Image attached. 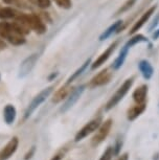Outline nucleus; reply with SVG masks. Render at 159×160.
Returning <instances> with one entry per match:
<instances>
[{
	"mask_svg": "<svg viewBox=\"0 0 159 160\" xmlns=\"http://www.w3.org/2000/svg\"><path fill=\"white\" fill-rule=\"evenodd\" d=\"M3 48H5V44H4V42L0 39V50L1 49H3Z\"/></svg>",
	"mask_w": 159,
	"mask_h": 160,
	"instance_id": "2f4dec72",
	"label": "nucleus"
},
{
	"mask_svg": "<svg viewBox=\"0 0 159 160\" xmlns=\"http://www.w3.org/2000/svg\"><path fill=\"white\" fill-rule=\"evenodd\" d=\"M12 28V24L8 22H0V38L2 39H7L8 34H10Z\"/></svg>",
	"mask_w": 159,
	"mask_h": 160,
	"instance_id": "5701e85b",
	"label": "nucleus"
},
{
	"mask_svg": "<svg viewBox=\"0 0 159 160\" xmlns=\"http://www.w3.org/2000/svg\"><path fill=\"white\" fill-rule=\"evenodd\" d=\"M153 38H154L155 40H156V39H158V38H159V28L157 29V31H155L154 35H153Z\"/></svg>",
	"mask_w": 159,
	"mask_h": 160,
	"instance_id": "c756f323",
	"label": "nucleus"
},
{
	"mask_svg": "<svg viewBox=\"0 0 159 160\" xmlns=\"http://www.w3.org/2000/svg\"><path fill=\"white\" fill-rule=\"evenodd\" d=\"M27 20H28V24L29 28L32 31H35L38 35H43L46 32L47 28L45 25L44 21L41 19L40 16L35 14H29L27 15Z\"/></svg>",
	"mask_w": 159,
	"mask_h": 160,
	"instance_id": "20e7f679",
	"label": "nucleus"
},
{
	"mask_svg": "<svg viewBox=\"0 0 159 160\" xmlns=\"http://www.w3.org/2000/svg\"><path fill=\"white\" fill-rule=\"evenodd\" d=\"M90 64H91V59H88L85 63H84V64H83L82 66H81V67H80L79 69H77V70L76 72H74V73H73L72 75H71V77H70L69 78H68V81H67V85H69L70 83H72L73 81H76L77 78H79L80 75L82 74L83 72L86 70L87 67H88V66H89Z\"/></svg>",
	"mask_w": 159,
	"mask_h": 160,
	"instance_id": "aec40b11",
	"label": "nucleus"
},
{
	"mask_svg": "<svg viewBox=\"0 0 159 160\" xmlns=\"http://www.w3.org/2000/svg\"><path fill=\"white\" fill-rule=\"evenodd\" d=\"M142 42H148V39H147L143 35H140V34H137V35H134L133 37L129 39V41L127 42L126 46L128 48H130L134 45L138 44V43H142Z\"/></svg>",
	"mask_w": 159,
	"mask_h": 160,
	"instance_id": "412c9836",
	"label": "nucleus"
},
{
	"mask_svg": "<svg viewBox=\"0 0 159 160\" xmlns=\"http://www.w3.org/2000/svg\"><path fill=\"white\" fill-rule=\"evenodd\" d=\"M38 59H39L38 53H32V55L23 60V62L21 63L19 68V78H25L26 75L31 73V71L35 67Z\"/></svg>",
	"mask_w": 159,
	"mask_h": 160,
	"instance_id": "7ed1b4c3",
	"label": "nucleus"
},
{
	"mask_svg": "<svg viewBox=\"0 0 159 160\" xmlns=\"http://www.w3.org/2000/svg\"><path fill=\"white\" fill-rule=\"evenodd\" d=\"M2 1H3L5 4H13L15 0H2Z\"/></svg>",
	"mask_w": 159,
	"mask_h": 160,
	"instance_id": "7c9ffc66",
	"label": "nucleus"
},
{
	"mask_svg": "<svg viewBox=\"0 0 159 160\" xmlns=\"http://www.w3.org/2000/svg\"><path fill=\"white\" fill-rule=\"evenodd\" d=\"M111 72H109L108 69H104L100 73H97L95 77L90 81V86L91 87H97V86H103L105 84L109 83L111 80Z\"/></svg>",
	"mask_w": 159,
	"mask_h": 160,
	"instance_id": "9d476101",
	"label": "nucleus"
},
{
	"mask_svg": "<svg viewBox=\"0 0 159 160\" xmlns=\"http://www.w3.org/2000/svg\"><path fill=\"white\" fill-rule=\"evenodd\" d=\"M122 22H124L122 20H117L116 22H114L113 24H111L109 28H108L106 31H105L103 34L100 36V40L104 41L105 39H108V38L110 37V36H112L113 34H115V32H121V29L122 28Z\"/></svg>",
	"mask_w": 159,
	"mask_h": 160,
	"instance_id": "f8f14e48",
	"label": "nucleus"
},
{
	"mask_svg": "<svg viewBox=\"0 0 159 160\" xmlns=\"http://www.w3.org/2000/svg\"><path fill=\"white\" fill-rule=\"evenodd\" d=\"M63 157H64V154H63V153H59V154H56V155L52 158V160H61Z\"/></svg>",
	"mask_w": 159,
	"mask_h": 160,
	"instance_id": "cd10ccee",
	"label": "nucleus"
},
{
	"mask_svg": "<svg viewBox=\"0 0 159 160\" xmlns=\"http://www.w3.org/2000/svg\"><path fill=\"white\" fill-rule=\"evenodd\" d=\"M128 51H129V48L125 45V46L122 47V49L121 50V52H119L118 57L116 58L114 63H113V65H112L113 69H118L122 67V64L125 63L126 58H127V56H128Z\"/></svg>",
	"mask_w": 159,
	"mask_h": 160,
	"instance_id": "a211bd4d",
	"label": "nucleus"
},
{
	"mask_svg": "<svg viewBox=\"0 0 159 160\" xmlns=\"http://www.w3.org/2000/svg\"><path fill=\"white\" fill-rule=\"evenodd\" d=\"M116 160H128V154L126 153V154H124V155L119 156Z\"/></svg>",
	"mask_w": 159,
	"mask_h": 160,
	"instance_id": "c85d7f7f",
	"label": "nucleus"
},
{
	"mask_svg": "<svg viewBox=\"0 0 159 160\" xmlns=\"http://www.w3.org/2000/svg\"><path fill=\"white\" fill-rule=\"evenodd\" d=\"M146 109V104H137L136 106H133L132 108L128 110V119L134 120L137 116L140 115Z\"/></svg>",
	"mask_w": 159,
	"mask_h": 160,
	"instance_id": "dca6fc26",
	"label": "nucleus"
},
{
	"mask_svg": "<svg viewBox=\"0 0 159 160\" xmlns=\"http://www.w3.org/2000/svg\"><path fill=\"white\" fill-rule=\"evenodd\" d=\"M117 44H118V41H115L114 43H112L109 47L107 48L106 50L104 51L103 53H102L100 57H98L97 60H95V62L91 65V69H92V70H94V69H97V68L100 67V66H102L105 62L107 61L108 59L110 58V56L112 55L113 51L115 50V48H116V46H117Z\"/></svg>",
	"mask_w": 159,
	"mask_h": 160,
	"instance_id": "1a4fd4ad",
	"label": "nucleus"
},
{
	"mask_svg": "<svg viewBox=\"0 0 159 160\" xmlns=\"http://www.w3.org/2000/svg\"><path fill=\"white\" fill-rule=\"evenodd\" d=\"M56 2V4L59 8H64V10H69L72 7V2L71 0H53Z\"/></svg>",
	"mask_w": 159,
	"mask_h": 160,
	"instance_id": "393cba45",
	"label": "nucleus"
},
{
	"mask_svg": "<svg viewBox=\"0 0 159 160\" xmlns=\"http://www.w3.org/2000/svg\"><path fill=\"white\" fill-rule=\"evenodd\" d=\"M84 89H85V86L82 85L80 87H77V89H74L72 93L69 95V98H68V99L66 101V102L64 104V106H63L62 108V111L63 112H66L68 109H70L72 106L76 104V102H77V99L80 98V96L82 95V93L84 92Z\"/></svg>",
	"mask_w": 159,
	"mask_h": 160,
	"instance_id": "9b49d317",
	"label": "nucleus"
},
{
	"mask_svg": "<svg viewBox=\"0 0 159 160\" xmlns=\"http://www.w3.org/2000/svg\"><path fill=\"white\" fill-rule=\"evenodd\" d=\"M155 10H156V5H153V7L148 8V10H147L145 13L142 15V16H140L139 19L134 23V25L132 26L131 29H130V32H129V35H134L135 32H138L139 29L142 28L147 22H148L149 19L151 18V16H152L153 14H154Z\"/></svg>",
	"mask_w": 159,
	"mask_h": 160,
	"instance_id": "0eeeda50",
	"label": "nucleus"
},
{
	"mask_svg": "<svg viewBox=\"0 0 159 160\" xmlns=\"http://www.w3.org/2000/svg\"><path fill=\"white\" fill-rule=\"evenodd\" d=\"M71 92V87L69 85L66 84L65 86H63L62 88H60L58 91L56 92V94L53 95V98H52V102H60L61 101H63L64 98H67L69 95V93Z\"/></svg>",
	"mask_w": 159,
	"mask_h": 160,
	"instance_id": "2eb2a0df",
	"label": "nucleus"
},
{
	"mask_svg": "<svg viewBox=\"0 0 159 160\" xmlns=\"http://www.w3.org/2000/svg\"><path fill=\"white\" fill-rule=\"evenodd\" d=\"M113 153H114V151H113L112 148H108V149L105 151V153L103 154V156L101 157L100 160H111L113 156Z\"/></svg>",
	"mask_w": 159,
	"mask_h": 160,
	"instance_id": "a878e982",
	"label": "nucleus"
},
{
	"mask_svg": "<svg viewBox=\"0 0 159 160\" xmlns=\"http://www.w3.org/2000/svg\"><path fill=\"white\" fill-rule=\"evenodd\" d=\"M111 127H112V120L111 119H108L105 122H103V125L98 128V131L97 132V134L92 138V140H91L92 146H97V144H100L102 141L108 136V134H109V132L111 130Z\"/></svg>",
	"mask_w": 159,
	"mask_h": 160,
	"instance_id": "39448f33",
	"label": "nucleus"
},
{
	"mask_svg": "<svg viewBox=\"0 0 159 160\" xmlns=\"http://www.w3.org/2000/svg\"><path fill=\"white\" fill-rule=\"evenodd\" d=\"M147 93H148V87L146 85L140 86L133 92V99L137 104H143L146 101Z\"/></svg>",
	"mask_w": 159,
	"mask_h": 160,
	"instance_id": "4468645a",
	"label": "nucleus"
},
{
	"mask_svg": "<svg viewBox=\"0 0 159 160\" xmlns=\"http://www.w3.org/2000/svg\"><path fill=\"white\" fill-rule=\"evenodd\" d=\"M133 85V78H128L127 81H125V83L119 87L117 91L115 92V94L112 96L109 102H107L106 105V110H110L111 108H113L114 106H116L119 102V101L124 98V96L127 94V92L129 91V89L131 88V86Z\"/></svg>",
	"mask_w": 159,
	"mask_h": 160,
	"instance_id": "f03ea898",
	"label": "nucleus"
},
{
	"mask_svg": "<svg viewBox=\"0 0 159 160\" xmlns=\"http://www.w3.org/2000/svg\"><path fill=\"white\" fill-rule=\"evenodd\" d=\"M32 4L40 8H48L52 4L50 0H29Z\"/></svg>",
	"mask_w": 159,
	"mask_h": 160,
	"instance_id": "b1692460",
	"label": "nucleus"
},
{
	"mask_svg": "<svg viewBox=\"0 0 159 160\" xmlns=\"http://www.w3.org/2000/svg\"><path fill=\"white\" fill-rule=\"evenodd\" d=\"M18 144H19V140L17 137H13L8 141L3 149L0 150V160H7L13 154L17 151Z\"/></svg>",
	"mask_w": 159,
	"mask_h": 160,
	"instance_id": "6e6552de",
	"label": "nucleus"
},
{
	"mask_svg": "<svg viewBox=\"0 0 159 160\" xmlns=\"http://www.w3.org/2000/svg\"><path fill=\"white\" fill-rule=\"evenodd\" d=\"M135 2H136V0H126L124 3H122V7L119 8L117 10V12L115 13V16H118V15L124 14V13H126V12H128L131 8H133Z\"/></svg>",
	"mask_w": 159,
	"mask_h": 160,
	"instance_id": "4be33fe9",
	"label": "nucleus"
},
{
	"mask_svg": "<svg viewBox=\"0 0 159 160\" xmlns=\"http://www.w3.org/2000/svg\"><path fill=\"white\" fill-rule=\"evenodd\" d=\"M138 68L146 80H150V78H152L154 70H153V67H152V65L150 64V62H148L147 60H142V61L139 62Z\"/></svg>",
	"mask_w": 159,
	"mask_h": 160,
	"instance_id": "ddd939ff",
	"label": "nucleus"
},
{
	"mask_svg": "<svg viewBox=\"0 0 159 160\" xmlns=\"http://www.w3.org/2000/svg\"><path fill=\"white\" fill-rule=\"evenodd\" d=\"M17 11H15L13 8H0V19H13L17 17Z\"/></svg>",
	"mask_w": 159,
	"mask_h": 160,
	"instance_id": "6ab92c4d",
	"label": "nucleus"
},
{
	"mask_svg": "<svg viewBox=\"0 0 159 160\" xmlns=\"http://www.w3.org/2000/svg\"><path fill=\"white\" fill-rule=\"evenodd\" d=\"M34 153H35V147H32V149H31V151H29V152L25 155L24 160H28V159H31L32 157V154H34Z\"/></svg>",
	"mask_w": 159,
	"mask_h": 160,
	"instance_id": "bb28decb",
	"label": "nucleus"
},
{
	"mask_svg": "<svg viewBox=\"0 0 159 160\" xmlns=\"http://www.w3.org/2000/svg\"><path fill=\"white\" fill-rule=\"evenodd\" d=\"M52 89H53V87L50 86L48 88H45L44 90H42L37 96H35L34 99L31 102V104L28 105V107L26 108L25 113H24V119H27L28 117L35 112L36 109H37L39 106H40L43 102L46 101V98H48L50 95V93L52 92Z\"/></svg>",
	"mask_w": 159,
	"mask_h": 160,
	"instance_id": "f257e3e1",
	"label": "nucleus"
},
{
	"mask_svg": "<svg viewBox=\"0 0 159 160\" xmlns=\"http://www.w3.org/2000/svg\"><path fill=\"white\" fill-rule=\"evenodd\" d=\"M4 120L7 125H11V123L14 122L15 118H16V109H15L14 106L12 105H7V107L4 108Z\"/></svg>",
	"mask_w": 159,
	"mask_h": 160,
	"instance_id": "f3484780",
	"label": "nucleus"
},
{
	"mask_svg": "<svg viewBox=\"0 0 159 160\" xmlns=\"http://www.w3.org/2000/svg\"><path fill=\"white\" fill-rule=\"evenodd\" d=\"M100 126H101V118L93 119V120H91V122H89L87 125L84 126L83 128L77 132V134L76 135V141H80L84 139V138L88 136L89 134L94 132L97 128H100Z\"/></svg>",
	"mask_w": 159,
	"mask_h": 160,
	"instance_id": "423d86ee",
	"label": "nucleus"
}]
</instances>
